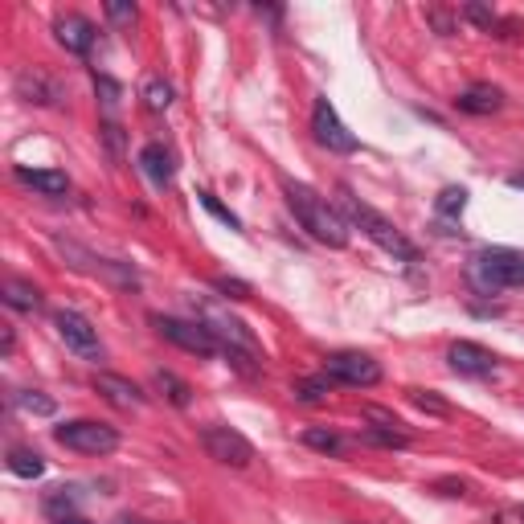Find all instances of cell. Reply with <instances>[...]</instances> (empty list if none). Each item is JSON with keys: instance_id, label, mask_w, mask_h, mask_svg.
Returning <instances> with one entry per match:
<instances>
[{"instance_id": "obj_1", "label": "cell", "mask_w": 524, "mask_h": 524, "mask_svg": "<svg viewBox=\"0 0 524 524\" xmlns=\"http://www.w3.org/2000/svg\"><path fill=\"white\" fill-rule=\"evenodd\" d=\"M283 197L295 213V222L308 230L316 242L340 250L348 246V222H344V213L336 205H328L312 185H299V181H283Z\"/></svg>"}, {"instance_id": "obj_2", "label": "cell", "mask_w": 524, "mask_h": 524, "mask_svg": "<svg viewBox=\"0 0 524 524\" xmlns=\"http://www.w3.org/2000/svg\"><path fill=\"white\" fill-rule=\"evenodd\" d=\"M340 213H344V222L348 226H357L365 238H373L385 254H393V258H398V262H418V246L398 230V226H393L389 222V217H381L373 205H365L353 189H348V185H340Z\"/></svg>"}, {"instance_id": "obj_3", "label": "cell", "mask_w": 524, "mask_h": 524, "mask_svg": "<svg viewBox=\"0 0 524 524\" xmlns=\"http://www.w3.org/2000/svg\"><path fill=\"white\" fill-rule=\"evenodd\" d=\"M201 324L209 328V336L217 340V348H222V353H226L242 373H258L262 348H258V340L250 336V328H246L238 316L222 312L217 303H201Z\"/></svg>"}, {"instance_id": "obj_4", "label": "cell", "mask_w": 524, "mask_h": 524, "mask_svg": "<svg viewBox=\"0 0 524 524\" xmlns=\"http://www.w3.org/2000/svg\"><path fill=\"white\" fill-rule=\"evenodd\" d=\"M467 279L479 295H500L508 287H524V254L504 250V246H488L471 258Z\"/></svg>"}, {"instance_id": "obj_5", "label": "cell", "mask_w": 524, "mask_h": 524, "mask_svg": "<svg viewBox=\"0 0 524 524\" xmlns=\"http://www.w3.org/2000/svg\"><path fill=\"white\" fill-rule=\"evenodd\" d=\"M54 439L78 455H111L119 447V430L107 422H95V418H74L54 430Z\"/></svg>"}, {"instance_id": "obj_6", "label": "cell", "mask_w": 524, "mask_h": 524, "mask_svg": "<svg viewBox=\"0 0 524 524\" xmlns=\"http://www.w3.org/2000/svg\"><path fill=\"white\" fill-rule=\"evenodd\" d=\"M201 447L209 451V459H217L222 467H250L254 463V443L242 430L226 426V422H209L201 426Z\"/></svg>"}, {"instance_id": "obj_7", "label": "cell", "mask_w": 524, "mask_h": 524, "mask_svg": "<svg viewBox=\"0 0 524 524\" xmlns=\"http://www.w3.org/2000/svg\"><path fill=\"white\" fill-rule=\"evenodd\" d=\"M54 328H58V340L70 348V353H78L82 361H103V340H99V328L86 320L82 312L74 308H62L54 312Z\"/></svg>"}, {"instance_id": "obj_8", "label": "cell", "mask_w": 524, "mask_h": 524, "mask_svg": "<svg viewBox=\"0 0 524 524\" xmlns=\"http://www.w3.org/2000/svg\"><path fill=\"white\" fill-rule=\"evenodd\" d=\"M152 324H156V332H160L164 340H172V344L185 348V353H193V357H213V353H222V348H217V340L209 336V328H205L201 320L152 316Z\"/></svg>"}, {"instance_id": "obj_9", "label": "cell", "mask_w": 524, "mask_h": 524, "mask_svg": "<svg viewBox=\"0 0 524 524\" xmlns=\"http://www.w3.org/2000/svg\"><path fill=\"white\" fill-rule=\"evenodd\" d=\"M312 131H316V140H320L328 152L348 156V152L361 148V140L340 123V115H336V107H332L328 99H316V107H312Z\"/></svg>"}, {"instance_id": "obj_10", "label": "cell", "mask_w": 524, "mask_h": 524, "mask_svg": "<svg viewBox=\"0 0 524 524\" xmlns=\"http://www.w3.org/2000/svg\"><path fill=\"white\" fill-rule=\"evenodd\" d=\"M324 377L344 381V385H377L381 381V365L369 353H353V348H344V353H332L324 361Z\"/></svg>"}, {"instance_id": "obj_11", "label": "cell", "mask_w": 524, "mask_h": 524, "mask_svg": "<svg viewBox=\"0 0 524 524\" xmlns=\"http://www.w3.org/2000/svg\"><path fill=\"white\" fill-rule=\"evenodd\" d=\"M447 361L463 377H492L496 373V353L484 348V344H471V340H455L447 348Z\"/></svg>"}, {"instance_id": "obj_12", "label": "cell", "mask_w": 524, "mask_h": 524, "mask_svg": "<svg viewBox=\"0 0 524 524\" xmlns=\"http://www.w3.org/2000/svg\"><path fill=\"white\" fill-rule=\"evenodd\" d=\"M95 389L103 393V398H107L111 406H119V410H136V406H144V393H140V385H136V381H127V377L99 373V377H95Z\"/></svg>"}, {"instance_id": "obj_13", "label": "cell", "mask_w": 524, "mask_h": 524, "mask_svg": "<svg viewBox=\"0 0 524 524\" xmlns=\"http://www.w3.org/2000/svg\"><path fill=\"white\" fill-rule=\"evenodd\" d=\"M140 172L156 185V189H168L172 185V177H177V164H172V152L164 148V144H148L144 152H140Z\"/></svg>"}, {"instance_id": "obj_14", "label": "cell", "mask_w": 524, "mask_h": 524, "mask_svg": "<svg viewBox=\"0 0 524 524\" xmlns=\"http://www.w3.org/2000/svg\"><path fill=\"white\" fill-rule=\"evenodd\" d=\"M17 95H21L25 103H37V107H58V99H62L58 82H50L41 70H25V74L17 78Z\"/></svg>"}, {"instance_id": "obj_15", "label": "cell", "mask_w": 524, "mask_h": 524, "mask_svg": "<svg viewBox=\"0 0 524 524\" xmlns=\"http://www.w3.org/2000/svg\"><path fill=\"white\" fill-rule=\"evenodd\" d=\"M54 33H58V41L70 54H91V46H95V25L86 17H62L54 25Z\"/></svg>"}, {"instance_id": "obj_16", "label": "cell", "mask_w": 524, "mask_h": 524, "mask_svg": "<svg viewBox=\"0 0 524 524\" xmlns=\"http://www.w3.org/2000/svg\"><path fill=\"white\" fill-rule=\"evenodd\" d=\"M17 181H21L25 189L46 193V197H62V193L70 189L66 172H58V168H25V164H17Z\"/></svg>"}, {"instance_id": "obj_17", "label": "cell", "mask_w": 524, "mask_h": 524, "mask_svg": "<svg viewBox=\"0 0 524 524\" xmlns=\"http://www.w3.org/2000/svg\"><path fill=\"white\" fill-rule=\"evenodd\" d=\"M455 103H459V111H467V115H492V111L504 107V95H500V86L475 82V86H467V91H463Z\"/></svg>"}, {"instance_id": "obj_18", "label": "cell", "mask_w": 524, "mask_h": 524, "mask_svg": "<svg viewBox=\"0 0 524 524\" xmlns=\"http://www.w3.org/2000/svg\"><path fill=\"white\" fill-rule=\"evenodd\" d=\"M0 299L9 303V308H17V312H41V291L33 287V283H25V279H5L0 283Z\"/></svg>"}, {"instance_id": "obj_19", "label": "cell", "mask_w": 524, "mask_h": 524, "mask_svg": "<svg viewBox=\"0 0 524 524\" xmlns=\"http://www.w3.org/2000/svg\"><path fill=\"white\" fill-rule=\"evenodd\" d=\"M9 471L17 479H37V475H46V459H41L37 451H29V447H13L9 451Z\"/></svg>"}, {"instance_id": "obj_20", "label": "cell", "mask_w": 524, "mask_h": 524, "mask_svg": "<svg viewBox=\"0 0 524 524\" xmlns=\"http://www.w3.org/2000/svg\"><path fill=\"white\" fill-rule=\"evenodd\" d=\"M156 389H160L164 398H168L172 406H177V410H185V406L193 402V389H189V381H181L177 373H168V369H160V373H156Z\"/></svg>"}, {"instance_id": "obj_21", "label": "cell", "mask_w": 524, "mask_h": 524, "mask_svg": "<svg viewBox=\"0 0 524 524\" xmlns=\"http://www.w3.org/2000/svg\"><path fill=\"white\" fill-rule=\"evenodd\" d=\"M303 443L316 447V451H328V455L344 451V439H340L336 430H324V426H308V430H303Z\"/></svg>"}, {"instance_id": "obj_22", "label": "cell", "mask_w": 524, "mask_h": 524, "mask_svg": "<svg viewBox=\"0 0 524 524\" xmlns=\"http://www.w3.org/2000/svg\"><path fill=\"white\" fill-rule=\"evenodd\" d=\"M144 107L156 111V115L172 107V86H168L164 78H148V82H144Z\"/></svg>"}, {"instance_id": "obj_23", "label": "cell", "mask_w": 524, "mask_h": 524, "mask_svg": "<svg viewBox=\"0 0 524 524\" xmlns=\"http://www.w3.org/2000/svg\"><path fill=\"white\" fill-rule=\"evenodd\" d=\"M17 406H21L25 414H37V418H50V414L58 410V402L46 398L41 389H25V393H17Z\"/></svg>"}, {"instance_id": "obj_24", "label": "cell", "mask_w": 524, "mask_h": 524, "mask_svg": "<svg viewBox=\"0 0 524 524\" xmlns=\"http://www.w3.org/2000/svg\"><path fill=\"white\" fill-rule=\"evenodd\" d=\"M434 209H439L443 217H459V213L467 209V189H455V185H451V189H443V193H439V201H434Z\"/></svg>"}, {"instance_id": "obj_25", "label": "cell", "mask_w": 524, "mask_h": 524, "mask_svg": "<svg viewBox=\"0 0 524 524\" xmlns=\"http://www.w3.org/2000/svg\"><path fill=\"white\" fill-rule=\"evenodd\" d=\"M365 439L377 443V447H406V443H410L402 430H389V426H369V430H365Z\"/></svg>"}, {"instance_id": "obj_26", "label": "cell", "mask_w": 524, "mask_h": 524, "mask_svg": "<svg viewBox=\"0 0 524 524\" xmlns=\"http://www.w3.org/2000/svg\"><path fill=\"white\" fill-rule=\"evenodd\" d=\"M99 86V95H103V107H107V119H115V107H119V95H123V86L111 82V78H95Z\"/></svg>"}, {"instance_id": "obj_27", "label": "cell", "mask_w": 524, "mask_h": 524, "mask_svg": "<svg viewBox=\"0 0 524 524\" xmlns=\"http://www.w3.org/2000/svg\"><path fill=\"white\" fill-rule=\"evenodd\" d=\"M197 197H201V205H205L213 217H222V222H226L230 230H242V222H238V217H234L226 205H217V197H213V193H197Z\"/></svg>"}, {"instance_id": "obj_28", "label": "cell", "mask_w": 524, "mask_h": 524, "mask_svg": "<svg viewBox=\"0 0 524 524\" xmlns=\"http://www.w3.org/2000/svg\"><path fill=\"white\" fill-rule=\"evenodd\" d=\"M103 140H107L111 156L123 160V127H119V119H107V123H103Z\"/></svg>"}, {"instance_id": "obj_29", "label": "cell", "mask_w": 524, "mask_h": 524, "mask_svg": "<svg viewBox=\"0 0 524 524\" xmlns=\"http://www.w3.org/2000/svg\"><path fill=\"white\" fill-rule=\"evenodd\" d=\"M295 393H299V402H320L324 393H328V377H320V381H299Z\"/></svg>"}, {"instance_id": "obj_30", "label": "cell", "mask_w": 524, "mask_h": 524, "mask_svg": "<svg viewBox=\"0 0 524 524\" xmlns=\"http://www.w3.org/2000/svg\"><path fill=\"white\" fill-rule=\"evenodd\" d=\"M107 17L115 25H136V5H123V0H111L107 5Z\"/></svg>"}, {"instance_id": "obj_31", "label": "cell", "mask_w": 524, "mask_h": 524, "mask_svg": "<svg viewBox=\"0 0 524 524\" xmlns=\"http://www.w3.org/2000/svg\"><path fill=\"white\" fill-rule=\"evenodd\" d=\"M463 17L475 21L479 29H492V25H496V13H488L484 5H463Z\"/></svg>"}, {"instance_id": "obj_32", "label": "cell", "mask_w": 524, "mask_h": 524, "mask_svg": "<svg viewBox=\"0 0 524 524\" xmlns=\"http://www.w3.org/2000/svg\"><path fill=\"white\" fill-rule=\"evenodd\" d=\"M414 402L422 406V410H430V414H447V406L434 398V393H422V389H414Z\"/></svg>"}, {"instance_id": "obj_33", "label": "cell", "mask_w": 524, "mask_h": 524, "mask_svg": "<svg viewBox=\"0 0 524 524\" xmlns=\"http://www.w3.org/2000/svg\"><path fill=\"white\" fill-rule=\"evenodd\" d=\"M213 287H217V291H226L230 299H242V295L250 291V287H246V283H238V279H217Z\"/></svg>"}, {"instance_id": "obj_34", "label": "cell", "mask_w": 524, "mask_h": 524, "mask_svg": "<svg viewBox=\"0 0 524 524\" xmlns=\"http://www.w3.org/2000/svg\"><path fill=\"white\" fill-rule=\"evenodd\" d=\"M0 353H5V357L13 353V328H5V340H0Z\"/></svg>"}, {"instance_id": "obj_35", "label": "cell", "mask_w": 524, "mask_h": 524, "mask_svg": "<svg viewBox=\"0 0 524 524\" xmlns=\"http://www.w3.org/2000/svg\"><path fill=\"white\" fill-rule=\"evenodd\" d=\"M508 185H512V189H520V193H524V172H516V177H508Z\"/></svg>"}, {"instance_id": "obj_36", "label": "cell", "mask_w": 524, "mask_h": 524, "mask_svg": "<svg viewBox=\"0 0 524 524\" xmlns=\"http://www.w3.org/2000/svg\"><path fill=\"white\" fill-rule=\"evenodd\" d=\"M58 524H86L82 516H70V520H58Z\"/></svg>"}, {"instance_id": "obj_37", "label": "cell", "mask_w": 524, "mask_h": 524, "mask_svg": "<svg viewBox=\"0 0 524 524\" xmlns=\"http://www.w3.org/2000/svg\"><path fill=\"white\" fill-rule=\"evenodd\" d=\"M119 524H140V520H131V516H123V520H119Z\"/></svg>"}]
</instances>
